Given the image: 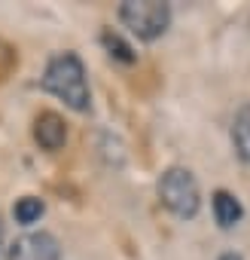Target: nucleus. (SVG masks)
Masks as SVG:
<instances>
[{"label": "nucleus", "instance_id": "5", "mask_svg": "<svg viewBox=\"0 0 250 260\" xmlns=\"http://www.w3.org/2000/svg\"><path fill=\"white\" fill-rule=\"evenodd\" d=\"M34 138L43 150H61L64 141H67V125L58 113L52 110H43L37 119H34Z\"/></svg>", "mask_w": 250, "mask_h": 260}, {"label": "nucleus", "instance_id": "2", "mask_svg": "<svg viewBox=\"0 0 250 260\" xmlns=\"http://www.w3.org/2000/svg\"><path fill=\"white\" fill-rule=\"evenodd\" d=\"M156 190H159L162 205L180 220H192L201 208V190H198V181L189 169H180V166L165 169Z\"/></svg>", "mask_w": 250, "mask_h": 260}, {"label": "nucleus", "instance_id": "3", "mask_svg": "<svg viewBox=\"0 0 250 260\" xmlns=\"http://www.w3.org/2000/svg\"><path fill=\"white\" fill-rule=\"evenodd\" d=\"M119 19L138 40H159L171 28V7L165 0H125L119 7Z\"/></svg>", "mask_w": 250, "mask_h": 260}, {"label": "nucleus", "instance_id": "10", "mask_svg": "<svg viewBox=\"0 0 250 260\" xmlns=\"http://www.w3.org/2000/svg\"><path fill=\"white\" fill-rule=\"evenodd\" d=\"M220 260H244V257H241V254H235V251H229V254H223Z\"/></svg>", "mask_w": 250, "mask_h": 260}, {"label": "nucleus", "instance_id": "6", "mask_svg": "<svg viewBox=\"0 0 250 260\" xmlns=\"http://www.w3.org/2000/svg\"><path fill=\"white\" fill-rule=\"evenodd\" d=\"M211 205H214V217H217V223H220L223 230L238 226L241 217H244V208H241L238 196H232L229 190H217L214 199H211Z\"/></svg>", "mask_w": 250, "mask_h": 260}, {"label": "nucleus", "instance_id": "7", "mask_svg": "<svg viewBox=\"0 0 250 260\" xmlns=\"http://www.w3.org/2000/svg\"><path fill=\"white\" fill-rule=\"evenodd\" d=\"M232 144H235V153L250 162V104H244L232 122Z\"/></svg>", "mask_w": 250, "mask_h": 260}, {"label": "nucleus", "instance_id": "4", "mask_svg": "<svg viewBox=\"0 0 250 260\" xmlns=\"http://www.w3.org/2000/svg\"><path fill=\"white\" fill-rule=\"evenodd\" d=\"M7 260H61V245L52 233L34 230V233L19 236L7 248Z\"/></svg>", "mask_w": 250, "mask_h": 260}, {"label": "nucleus", "instance_id": "1", "mask_svg": "<svg viewBox=\"0 0 250 260\" xmlns=\"http://www.w3.org/2000/svg\"><path fill=\"white\" fill-rule=\"evenodd\" d=\"M43 89L55 98H61L70 110L86 113L92 107V92L86 80V64L76 52H58L49 58L43 74Z\"/></svg>", "mask_w": 250, "mask_h": 260}, {"label": "nucleus", "instance_id": "9", "mask_svg": "<svg viewBox=\"0 0 250 260\" xmlns=\"http://www.w3.org/2000/svg\"><path fill=\"white\" fill-rule=\"evenodd\" d=\"M101 40H104V46L110 49V55H113V58H119V61H125V64H132V61H135V52H132V46L125 43L119 34H113V31H104V37H101Z\"/></svg>", "mask_w": 250, "mask_h": 260}, {"label": "nucleus", "instance_id": "8", "mask_svg": "<svg viewBox=\"0 0 250 260\" xmlns=\"http://www.w3.org/2000/svg\"><path fill=\"white\" fill-rule=\"evenodd\" d=\"M43 214H46V205H43V199H37V196H25V199H19V202L13 205V217H16L22 226L37 223Z\"/></svg>", "mask_w": 250, "mask_h": 260}, {"label": "nucleus", "instance_id": "11", "mask_svg": "<svg viewBox=\"0 0 250 260\" xmlns=\"http://www.w3.org/2000/svg\"><path fill=\"white\" fill-rule=\"evenodd\" d=\"M0 257H4V223H0Z\"/></svg>", "mask_w": 250, "mask_h": 260}]
</instances>
